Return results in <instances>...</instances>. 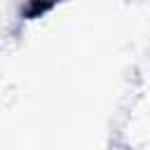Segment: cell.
<instances>
[{
  "label": "cell",
  "instance_id": "6da1fadb",
  "mask_svg": "<svg viewBox=\"0 0 150 150\" xmlns=\"http://www.w3.org/2000/svg\"><path fill=\"white\" fill-rule=\"evenodd\" d=\"M52 5H54V0H28V7L23 9V14H26L28 19H35V16H40L42 12H47Z\"/></svg>",
  "mask_w": 150,
  "mask_h": 150
}]
</instances>
